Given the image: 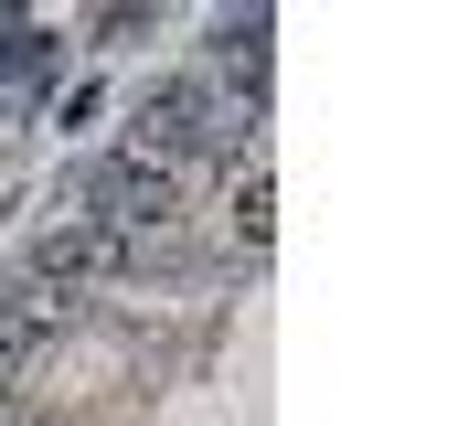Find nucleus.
<instances>
[{"label": "nucleus", "instance_id": "nucleus-1", "mask_svg": "<svg viewBox=\"0 0 458 426\" xmlns=\"http://www.w3.org/2000/svg\"><path fill=\"white\" fill-rule=\"evenodd\" d=\"M256 139V117L214 86V75H160V86H139V106H128V149L139 160H225V149H245Z\"/></svg>", "mask_w": 458, "mask_h": 426}, {"label": "nucleus", "instance_id": "nucleus-2", "mask_svg": "<svg viewBox=\"0 0 458 426\" xmlns=\"http://www.w3.org/2000/svg\"><path fill=\"white\" fill-rule=\"evenodd\" d=\"M182 213V182L160 171V160H139V149H97V160H75L64 171V224H97V234H160Z\"/></svg>", "mask_w": 458, "mask_h": 426}, {"label": "nucleus", "instance_id": "nucleus-3", "mask_svg": "<svg viewBox=\"0 0 458 426\" xmlns=\"http://www.w3.org/2000/svg\"><path fill=\"white\" fill-rule=\"evenodd\" d=\"M139 267V245L128 234H97V224H43L32 234V256H21V288L43 299V288H107Z\"/></svg>", "mask_w": 458, "mask_h": 426}, {"label": "nucleus", "instance_id": "nucleus-4", "mask_svg": "<svg viewBox=\"0 0 458 426\" xmlns=\"http://www.w3.org/2000/svg\"><path fill=\"white\" fill-rule=\"evenodd\" d=\"M267 32H277V21H267V11H214V75H234V106H245V117H256V97H267Z\"/></svg>", "mask_w": 458, "mask_h": 426}, {"label": "nucleus", "instance_id": "nucleus-5", "mask_svg": "<svg viewBox=\"0 0 458 426\" xmlns=\"http://www.w3.org/2000/svg\"><path fill=\"white\" fill-rule=\"evenodd\" d=\"M234 245H245V256H267V245H277V182H267V139H245V149H234Z\"/></svg>", "mask_w": 458, "mask_h": 426}, {"label": "nucleus", "instance_id": "nucleus-6", "mask_svg": "<svg viewBox=\"0 0 458 426\" xmlns=\"http://www.w3.org/2000/svg\"><path fill=\"white\" fill-rule=\"evenodd\" d=\"M43 330H54V299L11 288V299H0V373H11V362H32V352H43Z\"/></svg>", "mask_w": 458, "mask_h": 426}, {"label": "nucleus", "instance_id": "nucleus-7", "mask_svg": "<svg viewBox=\"0 0 458 426\" xmlns=\"http://www.w3.org/2000/svg\"><path fill=\"white\" fill-rule=\"evenodd\" d=\"M0 426H32V405H21V395H0Z\"/></svg>", "mask_w": 458, "mask_h": 426}]
</instances>
